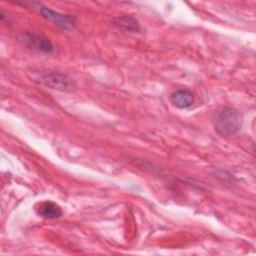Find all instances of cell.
Returning <instances> with one entry per match:
<instances>
[{
  "label": "cell",
  "instance_id": "cell-1",
  "mask_svg": "<svg viewBox=\"0 0 256 256\" xmlns=\"http://www.w3.org/2000/svg\"><path fill=\"white\" fill-rule=\"evenodd\" d=\"M27 75L32 81L51 89L71 92L77 88L75 81L70 76L59 71L43 68H31L27 70Z\"/></svg>",
  "mask_w": 256,
  "mask_h": 256
},
{
  "label": "cell",
  "instance_id": "cell-2",
  "mask_svg": "<svg viewBox=\"0 0 256 256\" xmlns=\"http://www.w3.org/2000/svg\"><path fill=\"white\" fill-rule=\"evenodd\" d=\"M242 115L233 107H223L218 110L213 119L214 129L222 137L235 135L242 126Z\"/></svg>",
  "mask_w": 256,
  "mask_h": 256
},
{
  "label": "cell",
  "instance_id": "cell-3",
  "mask_svg": "<svg viewBox=\"0 0 256 256\" xmlns=\"http://www.w3.org/2000/svg\"><path fill=\"white\" fill-rule=\"evenodd\" d=\"M20 41L29 49H32L37 52L49 54L52 53L54 50L51 41L42 34L34 32H25L20 37Z\"/></svg>",
  "mask_w": 256,
  "mask_h": 256
},
{
  "label": "cell",
  "instance_id": "cell-4",
  "mask_svg": "<svg viewBox=\"0 0 256 256\" xmlns=\"http://www.w3.org/2000/svg\"><path fill=\"white\" fill-rule=\"evenodd\" d=\"M39 12L45 19L53 22L54 24H56L57 26H59L62 29L73 30L76 27V20L71 15L57 12V11L52 10L45 6H40Z\"/></svg>",
  "mask_w": 256,
  "mask_h": 256
},
{
  "label": "cell",
  "instance_id": "cell-5",
  "mask_svg": "<svg viewBox=\"0 0 256 256\" xmlns=\"http://www.w3.org/2000/svg\"><path fill=\"white\" fill-rule=\"evenodd\" d=\"M170 102L179 109L190 108L194 103V94L186 88H181L173 91L170 94Z\"/></svg>",
  "mask_w": 256,
  "mask_h": 256
},
{
  "label": "cell",
  "instance_id": "cell-6",
  "mask_svg": "<svg viewBox=\"0 0 256 256\" xmlns=\"http://www.w3.org/2000/svg\"><path fill=\"white\" fill-rule=\"evenodd\" d=\"M36 214L44 219H58L62 216L63 211L61 207L50 200L42 201L35 207Z\"/></svg>",
  "mask_w": 256,
  "mask_h": 256
},
{
  "label": "cell",
  "instance_id": "cell-7",
  "mask_svg": "<svg viewBox=\"0 0 256 256\" xmlns=\"http://www.w3.org/2000/svg\"><path fill=\"white\" fill-rule=\"evenodd\" d=\"M112 23L114 26L131 33H139L141 31V27L137 19L129 14H122L115 17L112 20Z\"/></svg>",
  "mask_w": 256,
  "mask_h": 256
}]
</instances>
